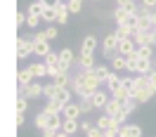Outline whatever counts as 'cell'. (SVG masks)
Instances as JSON below:
<instances>
[{
    "label": "cell",
    "mask_w": 156,
    "mask_h": 137,
    "mask_svg": "<svg viewBox=\"0 0 156 137\" xmlns=\"http://www.w3.org/2000/svg\"><path fill=\"white\" fill-rule=\"evenodd\" d=\"M99 85H102V83H99V78L95 76V71H80V68H78L76 73L71 76V85H69V88L73 90L78 97H92L99 90Z\"/></svg>",
    "instance_id": "cell-1"
},
{
    "label": "cell",
    "mask_w": 156,
    "mask_h": 137,
    "mask_svg": "<svg viewBox=\"0 0 156 137\" xmlns=\"http://www.w3.org/2000/svg\"><path fill=\"white\" fill-rule=\"evenodd\" d=\"M43 83H38V80H33V83H29V85H19V97H26V99H38L43 97Z\"/></svg>",
    "instance_id": "cell-2"
},
{
    "label": "cell",
    "mask_w": 156,
    "mask_h": 137,
    "mask_svg": "<svg viewBox=\"0 0 156 137\" xmlns=\"http://www.w3.org/2000/svg\"><path fill=\"white\" fill-rule=\"evenodd\" d=\"M50 52H52V50H50V40H45L43 38V33H36V36H33V54H36V57H48Z\"/></svg>",
    "instance_id": "cell-3"
},
{
    "label": "cell",
    "mask_w": 156,
    "mask_h": 137,
    "mask_svg": "<svg viewBox=\"0 0 156 137\" xmlns=\"http://www.w3.org/2000/svg\"><path fill=\"white\" fill-rule=\"evenodd\" d=\"M116 47H118V36L116 33H107L104 40H102V54H104L107 59H111L114 54H116Z\"/></svg>",
    "instance_id": "cell-4"
},
{
    "label": "cell",
    "mask_w": 156,
    "mask_h": 137,
    "mask_svg": "<svg viewBox=\"0 0 156 137\" xmlns=\"http://www.w3.org/2000/svg\"><path fill=\"white\" fill-rule=\"evenodd\" d=\"M29 54H33V36H26V38L17 40V57L26 59Z\"/></svg>",
    "instance_id": "cell-5"
},
{
    "label": "cell",
    "mask_w": 156,
    "mask_h": 137,
    "mask_svg": "<svg viewBox=\"0 0 156 137\" xmlns=\"http://www.w3.org/2000/svg\"><path fill=\"white\" fill-rule=\"evenodd\" d=\"M62 116L69 118V121H78V118L83 116V111H80V104H78V102H69L66 107H64V111H62Z\"/></svg>",
    "instance_id": "cell-6"
},
{
    "label": "cell",
    "mask_w": 156,
    "mask_h": 137,
    "mask_svg": "<svg viewBox=\"0 0 156 137\" xmlns=\"http://www.w3.org/2000/svg\"><path fill=\"white\" fill-rule=\"evenodd\" d=\"M137 50V43L133 38H123V40H118V47H116V52L118 54H123V57H128V54H133Z\"/></svg>",
    "instance_id": "cell-7"
},
{
    "label": "cell",
    "mask_w": 156,
    "mask_h": 137,
    "mask_svg": "<svg viewBox=\"0 0 156 137\" xmlns=\"http://www.w3.org/2000/svg\"><path fill=\"white\" fill-rule=\"evenodd\" d=\"M76 64H78L80 71H95V66H97V64H95V54H83V52L78 54Z\"/></svg>",
    "instance_id": "cell-8"
},
{
    "label": "cell",
    "mask_w": 156,
    "mask_h": 137,
    "mask_svg": "<svg viewBox=\"0 0 156 137\" xmlns=\"http://www.w3.org/2000/svg\"><path fill=\"white\" fill-rule=\"evenodd\" d=\"M95 50H97V36H95V33H90V36L83 38L80 52H83V54H95Z\"/></svg>",
    "instance_id": "cell-9"
},
{
    "label": "cell",
    "mask_w": 156,
    "mask_h": 137,
    "mask_svg": "<svg viewBox=\"0 0 156 137\" xmlns=\"http://www.w3.org/2000/svg\"><path fill=\"white\" fill-rule=\"evenodd\" d=\"M133 40L137 43V47H142V45H154V43H151V29H149V31H137L135 29Z\"/></svg>",
    "instance_id": "cell-10"
},
{
    "label": "cell",
    "mask_w": 156,
    "mask_h": 137,
    "mask_svg": "<svg viewBox=\"0 0 156 137\" xmlns=\"http://www.w3.org/2000/svg\"><path fill=\"white\" fill-rule=\"evenodd\" d=\"M111 73H114V68L107 66V64H97V66H95V76L99 78V83H102V85H107V80H109V76H111Z\"/></svg>",
    "instance_id": "cell-11"
},
{
    "label": "cell",
    "mask_w": 156,
    "mask_h": 137,
    "mask_svg": "<svg viewBox=\"0 0 156 137\" xmlns=\"http://www.w3.org/2000/svg\"><path fill=\"white\" fill-rule=\"evenodd\" d=\"M95 125H97L99 130H104V132H107V130H111L114 125H121V123H116V121H114L111 116H107V114H102V116L95 121Z\"/></svg>",
    "instance_id": "cell-12"
},
{
    "label": "cell",
    "mask_w": 156,
    "mask_h": 137,
    "mask_svg": "<svg viewBox=\"0 0 156 137\" xmlns=\"http://www.w3.org/2000/svg\"><path fill=\"white\" fill-rule=\"evenodd\" d=\"M109 99H111V95H107L104 90H97L92 95V104H95V109H104L109 104Z\"/></svg>",
    "instance_id": "cell-13"
},
{
    "label": "cell",
    "mask_w": 156,
    "mask_h": 137,
    "mask_svg": "<svg viewBox=\"0 0 156 137\" xmlns=\"http://www.w3.org/2000/svg\"><path fill=\"white\" fill-rule=\"evenodd\" d=\"M17 80H19V85H29V83H33V80H36V76H33L31 66L19 68V73H17Z\"/></svg>",
    "instance_id": "cell-14"
},
{
    "label": "cell",
    "mask_w": 156,
    "mask_h": 137,
    "mask_svg": "<svg viewBox=\"0 0 156 137\" xmlns=\"http://www.w3.org/2000/svg\"><path fill=\"white\" fill-rule=\"evenodd\" d=\"M71 95H73V90H71V88H59L55 102H57V104H62V107H66L69 102H73V99H71Z\"/></svg>",
    "instance_id": "cell-15"
},
{
    "label": "cell",
    "mask_w": 156,
    "mask_h": 137,
    "mask_svg": "<svg viewBox=\"0 0 156 137\" xmlns=\"http://www.w3.org/2000/svg\"><path fill=\"white\" fill-rule=\"evenodd\" d=\"M109 61H111V68H114V71H128V57H123V54L116 52Z\"/></svg>",
    "instance_id": "cell-16"
},
{
    "label": "cell",
    "mask_w": 156,
    "mask_h": 137,
    "mask_svg": "<svg viewBox=\"0 0 156 137\" xmlns=\"http://www.w3.org/2000/svg\"><path fill=\"white\" fill-rule=\"evenodd\" d=\"M118 137H142V128L140 125H121V132H118Z\"/></svg>",
    "instance_id": "cell-17"
},
{
    "label": "cell",
    "mask_w": 156,
    "mask_h": 137,
    "mask_svg": "<svg viewBox=\"0 0 156 137\" xmlns=\"http://www.w3.org/2000/svg\"><path fill=\"white\" fill-rule=\"evenodd\" d=\"M154 95H156V88H154V85H147L144 90H140V92L135 95V99L140 102V104H147V102L154 97Z\"/></svg>",
    "instance_id": "cell-18"
},
{
    "label": "cell",
    "mask_w": 156,
    "mask_h": 137,
    "mask_svg": "<svg viewBox=\"0 0 156 137\" xmlns=\"http://www.w3.org/2000/svg\"><path fill=\"white\" fill-rule=\"evenodd\" d=\"M33 125L38 128V130L50 128V114H48V111H38V114H36V118H33Z\"/></svg>",
    "instance_id": "cell-19"
},
{
    "label": "cell",
    "mask_w": 156,
    "mask_h": 137,
    "mask_svg": "<svg viewBox=\"0 0 156 137\" xmlns=\"http://www.w3.org/2000/svg\"><path fill=\"white\" fill-rule=\"evenodd\" d=\"M52 83H55L57 88H69V85H71V73H69V71H59L57 76L52 78Z\"/></svg>",
    "instance_id": "cell-20"
},
{
    "label": "cell",
    "mask_w": 156,
    "mask_h": 137,
    "mask_svg": "<svg viewBox=\"0 0 156 137\" xmlns=\"http://www.w3.org/2000/svg\"><path fill=\"white\" fill-rule=\"evenodd\" d=\"M31 71H33V76H36V80L43 78V76H48V64L45 61H36V64H29Z\"/></svg>",
    "instance_id": "cell-21"
},
{
    "label": "cell",
    "mask_w": 156,
    "mask_h": 137,
    "mask_svg": "<svg viewBox=\"0 0 156 137\" xmlns=\"http://www.w3.org/2000/svg\"><path fill=\"white\" fill-rule=\"evenodd\" d=\"M69 14H71V12H69V5L66 2H59L57 5V24H66Z\"/></svg>",
    "instance_id": "cell-22"
},
{
    "label": "cell",
    "mask_w": 156,
    "mask_h": 137,
    "mask_svg": "<svg viewBox=\"0 0 156 137\" xmlns=\"http://www.w3.org/2000/svg\"><path fill=\"white\" fill-rule=\"evenodd\" d=\"M121 107H123V104H121L118 99H114V97H111V99H109V104H107V107H104V114L114 118V116H116V114H118V111H121Z\"/></svg>",
    "instance_id": "cell-23"
},
{
    "label": "cell",
    "mask_w": 156,
    "mask_h": 137,
    "mask_svg": "<svg viewBox=\"0 0 156 137\" xmlns=\"http://www.w3.org/2000/svg\"><path fill=\"white\" fill-rule=\"evenodd\" d=\"M114 33L118 36V40H123V38H133L135 29H133V26H128V24H121V26H118V29L114 31Z\"/></svg>",
    "instance_id": "cell-24"
},
{
    "label": "cell",
    "mask_w": 156,
    "mask_h": 137,
    "mask_svg": "<svg viewBox=\"0 0 156 137\" xmlns=\"http://www.w3.org/2000/svg\"><path fill=\"white\" fill-rule=\"evenodd\" d=\"M62 130H64V132H69V135H76L78 130H80V121H69V118H64Z\"/></svg>",
    "instance_id": "cell-25"
},
{
    "label": "cell",
    "mask_w": 156,
    "mask_h": 137,
    "mask_svg": "<svg viewBox=\"0 0 156 137\" xmlns=\"http://www.w3.org/2000/svg\"><path fill=\"white\" fill-rule=\"evenodd\" d=\"M147 85H151V83H149V76H135V88H133V97H135L140 90H144Z\"/></svg>",
    "instance_id": "cell-26"
},
{
    "label": "cell",
    "mask_w": 156,
    "mask_h": 137,
    "mask_svg": "<svg viewBox=\"0 0 156 137\" xmlns=\"http://www.w3.org/2000/svg\"><path fill=\"white\" fill-rule=\"evenodd\" d=\"M149 29H154L149 14H137V31H149Z\"/></svg>",
    "instance_id": "cell-27"
},
{
    "label": "cell",
    "mask_w": 156,
    "mask_h": 137,
    "mask_svg": "<svg viewBox=\"0 0 156 137\" xmlns=\"http://www.w3.org/2000/svg\"><path fill=\"white\" fill-rule=\"evenodd\" d=\"M43 21H48V24H55L57 21V7H43Z\"/></svg>",
    "instance_id": "cell-28"
},
{
    "label": "cell",
    "mask_w": 156,
    "mask_h": 137,
    "mask_svg": "<svg viewBox=\"0 0 156 137\" xmlns=\"http://www.w3.org/2000/svg\"><path fill=\"white\" fill-rule=\"evenodd\" d=\"M40 33H43V38H45V40H55V38L59 36V31H57V26H55V24H48V26L40 31Z\"/></svg>",
    "instance_id": "cell-29"
},
{
    "label": "cell",
    "mask_w": 156,
    "mask_h": 137,
    "mask_svg": "<svg viewBox=\"0 0 156 137\" xmlns=\"http://www.w3.org/2000/svg\"><path fill=\"white\" fill-rule=\"evenodd\" d=\"M43 111H48V114H62V111H64V107H62V104H57L55 99H48V104L43 107Z\"/></svg>",
    "instance_id": "cell-30"
},
{
    "label": "cell",
    "mask_w": 156,
    "mask_h": 137,
    "mask_svg": "<svg viewBox=\"0 0 156 137\" xmlns=\"http://www.w3.org/2000/svg\"><path fill=\"white\" fill-rule=\"evenodd\" d=\"M111 97H114V99H118V102L123 104L126 99H130V92H128L126 88H116V90H111Z\"/></svg>",
    "instance_id": "cell-31"
},
{
    "label": "cell",
    "mask_w": 156,
    "mask_h": 137,
    "mask_svg": "<svg viewBox=\"0 0 156 137\" xmlns=\"http://www.w3.org/2000/svg\"><path fill=\"white\" fill-rule=\"evenodd\" d=\"M80 111L83 114H90V111H95V104H92V97H80Z\"/></svg>",
    "instance_id": "cell-32"
},
{
    "label": "cell",
    "mask_w": 156,
    "mask_h": 137,
    "mask_svg": "<svg viewBox=\"0 0 156 137\" xmlns=\"http://www.w3.org/2000/svg\"><path fill=\"white\" fill-rule=\"evenodd\" d=\"M57 85H55V83H48V85H45V88H43V97L45 99H55L57 97Z\"/></svg>",
    "instance_id": "cell-33"
},
{
    "label": "cell",
    "mask_w": 156,
    "mask_h": 137,
    "mask_svg": "<svg viewBox=\"0 0 156 137\" xmlns=\"http://www.w3.org/2000/svg\"><path fill=\"white\" fill-rule=\"evenodd\" d=\"M121 80H123V78H121V76H118L116 71H114V73L109 76V80H107V88H109V90H116V88H121Z\"/></svg>",
    "instance_id": "cell-34"
},
{
    "label": "cell",
    "mask_w": 156,
    "mask_h": 137,
    "mask_svg": "<svg viewBox=\"0 0 156 137\" xmlns=\"http://www.w3.org/2000/svg\"><path fill=\"white\" fill-rule=\"evenodd\" d=\"M128 17H130V12H126L123 7H116V10H114V21H116V24H123Z\"/></svg>",
    "instance_id": "cell-35"
},
{
    "label": "cell",
    "mask_w": 156,
    "mask_h": 137,
    "mask_svg": "<svg viewBox=\"0 0 156 137\" xmlns=\"http://www.w3.org/2000/svg\"><path fill=\"white\" fill-rule=\"evenodd\" d=\"M45 64H48V68H52V66H59V52H50L48 57L43 59Z\"/></svg>",
    "instance_id": "cell-36"
},
{
    "label": "cell",
    "mask_w": 156,
    "mask_h": 137,
    "mask_svg": "<svg viewBox=\"0 0 156 137\" xmlns=\"http://www.w3.org/2000/svg\"><path fill=\"white\" fill-rule=\"evenodd\" d=\"M66 5H69L71 14H78V12L83 10V0H66Z\"/></svg>",
    "instance_id": "cell-37"
},
{
    "label": "cell",
    "mask_w": 156,
    "mask_h": 137,
    "mask_svg": "<svg viewBox=\"0 0 156 137\" xmlns=\"http://www.w3.org/2000/svg\"><path fill=\"white\" fill-rule=\"evenodd\" d=\"M128 116H130V111H128L126 107H121V111H118L116 116H114V121H116V123H121V125H126V121H128Z\"/></svg>",
    "instance_id": "cell-38"
},
{
    "label": "cell",
    "mask_w": 156,
    "mask_h": 137,
    "mask_svg": "<svg viewBox=\"0 0 156 137\" xmlns=\"http://www.w3.org/2000/svg\"><path fill=\"white\" fill-rule=\"evenodd\" d=\"M26 14H36V17H40V14H43V2H31L29 5V10H26Z\"/></svg>",
    "instance_id": "cell-39"
},
{
    "label": "cell",
    "mask_w": 156,
    "mask_h": 137,
    "mask_svg": "<svg viewBox=\"0 0 156 137\" xmlns=\"http://www.w3.org/2000/svg\"><path fill=\"white\" fill-rule=\"evenodd\" d=\"M154 45H142V47H137V52H140V57H147V59H154Z\"/></svg>",
    "instance_id": "cell-40"
},
{
    "label": "cell",
    "mask_w": 156,
    "mask_h": 137,
    "mask_svg": "<svg viewBox=\"0 0 156 137\" xmlns=\"http://www.w3.org/2000/svg\"><path fill=\"white\" fill-rule=\"evenodd\" d=\"M26 109H29V99L19 97L17 99V114H26Z\"/></svg>",
    "instance_id": "cell-41"
},
{
    "label": "cell",
    "mask_w": 156,
    "mask_h": 137,
    "mask_svg": "<svg viewBox=\"0 0 156 137\" xmlns=\"http://www.w3.org/2000/svg\"><path fill=\"white\" fill-rule=\"evenodd\" d=\"M43 21V17H36V14H29V19H26V26L29 29H38V24Z\"/></svg>",
    "instance_id": "cell-42"
},
{
    "label": "cell",
    "mask_w": 156,
    "mask_h": 137,
    "mask_svg": "<svg viewBox=\"0 0 156 137\" xmlns=\"http://www.w3.org/2000/svg\"><path fill=\"white\" fill-rule=\"evenodd\" d=\"M26 19H29V14H26V12H17V29H21V26L26 24Z\"/></svg>",
    "instance_id": "cell-43"
},
{
    "label": "cell",
    "mask_w": 156,
    "mask_h": 137,
    "mask_svg": "<svg viewBox=\"0 0 156 137\" xmlns=\"http://www.w3.org/2000/svg\"><path fill=\"white\" fill-rule=\"evenodd\" d=\"M85 135H88V137H107V135H104V130H99L97 125L92 128V130H90V132H85Z\"/></svg>",
    "instance_id": "cell-44"
},
{
    "label": "cell",
    "mask_w": 156,
    "mask_h": 137,
    "mask_svg": "<svg viewBox=\"0 0 156 137\" xmlns=\"http://www.w3.org/2000/svg\"><path fill=\"white\" fill-rule=\"evenodd\" d=\"M92 128H95V123H92V121H80V130H83V132H90Z\"/></svg>",
    "instance_id": "cell-45"
},
{
    "label": "cell",
    "mask_w": 156,
    "mask_h": 137,
    "mask_svg": "<svg viewBox=\"0 0 156 137\" xmlns=\"http://www.w3.org/2000/svg\"><path fill=\"white\" fill-rule=\"evenodd\" d=\"M43 132V137H57L59 130H55V128H45V130H40Z\"/></svg>",
    "instance_id": "cell-46"
},
{
    "label": "cell",
    "mask_w": 156,
    "mask_h": 137,
    "mask_svg": "<svg viewBox=\"0 0 156 137\" xmlns=\"http://www.w3.org/2000/svg\"><path fill=\"white\" fill-rule=\"evenodd\" d=\"M40 2H43V7H57L62 0H40Z\"/></svg>",
    "instance_id": "cell-47"
},
{
    "label": "cell",
    "mask_w": 156,
    "mask_h": 137,
    "mask_svg": "<svg viewBox=\"0 0 156 137\" xmlns=\"http://www.w3.org/2000/svg\"><path fill=\"white\" fill-rule=\"evenodd\" d=\"M142 5L149 7V10H156V0H142Z\"/></svg>",
    "instance_id": "cell-48"
},
{
    "label": "cell",
    "mask_w": 156,
    "mask_h": 137,
    "mask_svg": "<svg viewBox=\"0 0 156 137\" xmlns=\"http://www.w3.org/2000/svg\"><path fill=\"white\" fill-rule=\"evenodd\" d=\"M149 19H151V26L156 29V10H151V12H149Z\"/></svg>",
    "instance_id": "cell-49"
},
{
    "label": "cell",
    "mask_w": 156,
    "mask_h": 137,
    "mask_svg": "<svg viewBox=\"0 0 156 137\" xmlns=\"http://www.w3.org/2000/svg\"><path fill=\"white\" fill-rule=\"evenodd\" d=\"M149 83L156 88V71H151V73H149Z\"/></svg>",
    "instance_id": "cell-50"
},
{
    "label": "cell",
    "mask_w": 156,
    "mask_h": 137,
    "mask_svg": "<svg viewBox=\"0 0 156 137\" xmlns=\"http://www.w3.org/2000/svg\"><path fill=\"white\" fill-rule=\"evenodd\" d=\"M24 121H26V118H24V114H17V125H24Z\"/></svg>",
    "instance_id": "cell-51"
},
{
    "label": "cell",
    "mask_w": 156,
    "mask_h": 137,
    "mask_svg": "<svg viewBox=\"0 0 156 137\" xmlns=\"http://www.w3.org/2000/svg\"><path fill=\"white\" fill-rule=\"evenodd\" d=\"M57 137H73V135H69V132H64V130H59V132H57Z\"/></svg>",
    "instance_id": "cell-52"
},
{
    "label": "cell",
    "mask_w": 156,
    "mask_h": 137,
    "mask_svg": "<svg viewBox=\"0 0 156 137\" xmlns=\"http://www.w3.org/2000/svg\"><path fill=\"white\" fill-rule=\"evenodd\" d=\"M154 71H156V59H154Z\"/></svg>",
    "instance_id": "cell-53"
},
{
    "label": "cell",
    "mask_w": 156,
    "mask_h": 137,
    "mask_svg": "<svg viewBox=\"0 0 156 137\" xmlns=\"http://www.w3.org/2000/svg\"><path fill=\"white\" fill-rule=\"evenodd\" d=\"M92 2H95V0H92Z\"/></svg>",
    "instance_id": "cell-54"
}]
</instances>
